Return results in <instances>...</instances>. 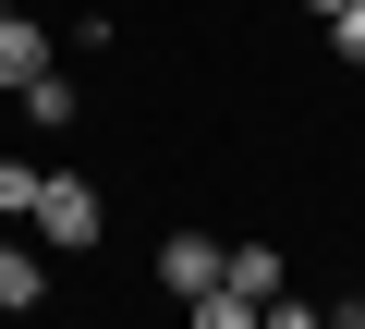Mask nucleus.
Masks as SVG:
<instances>
[{
	"instance_id": "nucleus-4",
	"label": "nucleus",
	"mask_w": 365,
	"mask_h": 329,
	"mask_svg": "<svg viewBox=\"0 0 365 329\" xmlns=\"http://www.w3.org/2000/svg\"><path fill=\"white\" fill-rule=\"evenodd\" d=\"M49 61H61V37H49V25H25V13H0V98H25V86H37Z\"/></svg>"
},
{
	"instance_id": "nucleus-7",
	"label": "nucleus",
	"mask_w": 365,
	"mask_h": 329,
	"mask_svg": "<svg viewBox=\"0 0 365 329\" xmlns=\"http://www.w3.org/2000/svg\"><path fill=\"white\" fill-rule=\"evenodd\" d=\"M37 183H49L37 158H13V146H0V220H25V208H37Z\"/></svg>"
},
{
	"instance_id": "nucleus-5",
	"label": "nucleus",
	"mask_w": 365,
	"mask_h": 329,
	"mask_svg": "<svg viewBox=\"0 0 365 329\" xmlns=\"http://www.w3.org/2000/svg\"><path fill=\"white\" fill-rule=\"evenodd\" d=\"M13 110H25V122H37V134H61V122H73V74H61V61H49V74H37V86H25V98H13Z\"/></svg>"
},
{
	"instance_id": "nucleus-1",
	"label": "nucleus",
	"mask_w": 365,
	"mask_h": 329,
	"mask_svg": "<svg viewBox=\"0 0 365 329\" xmlns=\"http://www.w3.org/2000/svg\"><path fill=\"white\" fill-rule=\"evenodd\" d=\"M25 232H37V244H61V256H86V244H98V183H86V171H49V183H37V208H25Z\"/></svg>"
},
{
	"instance_id": "nucleus-6",
	"label": "nucleus",
	"mask_w": 365,
	"mask_h": 329,
	"mask_svg": "<svg viewBox=\"0 0 365 329\" xmlns=\"http://www.w3.org/2000/svg\"><path fill=\"white\" fill-rule=\"evenodd\" d=\"M220 280H232V293H256V305H268V293H280V256H268V244H232V268H220Z\"/></svg>"
},
{
	"instance_id": "nucleus-12",
	"label": "nucleus",
	"mask_w": 365,
	"mask_h": 329,
	"mask_svg": "<svg viewBox=\"0 0 365 329\" xmlns=\"http://www.w3.org/2000/svg\"><path fill=\"white\" fill-rule=\"evenodd\" d=\"M329 329H365V305H341V317H329Z\"/></svg>"
},
{
	"instance_id": "nucleus-2",
	"label": "nucleus",
	"mask_w": 365,
	"mask_h": 329,
	"mask_svg": "<svg viewBox=\"0 0 365 329\" xmlns=\"http://www.w3.org/2000/svg\"><path fill=\"white\" fill-rule=\"evenodd\" d=\"M37 305H49V244L0 220V317H37Z\"/></svg>"
},
{
	"instance_id": "nucleus-10",
	"label": "nucleus",
	"mask_w": 365,
	"mask_h": 329,
	"mask_svg": "<svg viewBox=\"0 0 365 329\" xmlns=\"http://www.w3.org/2000/svg\"><path fill=\"white\" fill-rule=\"evenodd\" d=\"M329 49H341V61H353V74H365V0H353V13H341V25H329Z\"/></svg>"
},
{
	"instance_id": "nucleus-8",
	"label": "nucleus",
	"mask_w": 365,
	"mask_h": 329,
	"mask_svg": "<svg viewBox=\"0 0 365 329\" xmlns=\"http://www.w3.org/2000/svg\"><path fill=\"white\" fill-rule=\"evenodd\" d=\"M195 329H256V293H232V280H220V293H195Z\"/></svg>"
},
{
	"instance_id": "nucleus-3",
	"label": "nucleus",
	"mask_w": 365,
	"mask_h": 329,
	"mask_svg": "<svg viewBox=\"0 0 365 329\" xmlns=\"http://www.w3.org/2000/svg\"><path fill=\"white\" fill-rule=\"evenodd\" d=\"M220 268H232V244H220V232H170V244H158V280H170L182 305L220 293Z\"/></svg>"
},
{
	"instance_id": "nucleus-11",
	"label": "nucleus",
	"mask_w": 365,
	"mask_h": 329,
	"mask_svg": "<svg viewBox=\"0 0 365 329\" xmlns=\"http://www.w3.org/2000/svg\"><path fill=\"white\" fill-rule=\"evenodd\" d=\"M304 13H317V25H341V13H353V0H304Z\"/></svg>"
},
{
	"instance_id": "nucleus-13",
	"label": "nucleus",
	"mask_w": 365,
	"mask_h": 329,
	"mask_svg": "<svg viewBox=\"0 0 365 329\" xmlns=\"http://www.w3.org/2000/svg\"><path fill=\"white\" fill-rule=\"evenodd\" d=\"M0 13H13V0H0Z\"/></svg>"
},
{
	"instance_id": "nucleus-9",
	"label": "nucleus",
	"mask_w": 365,
	"mask_h": 329,
	"mask_svg": "<svg viewBox=\"0 0 365 329\" xmlns=\"http://www.w3.org/2000/svg\"><path fill=\"white\" fill-rule=\"evenodd\" d=\"M256 329H329V317H317L304 293H268V305H256Z\"/></svg>"
}]
</instances>
